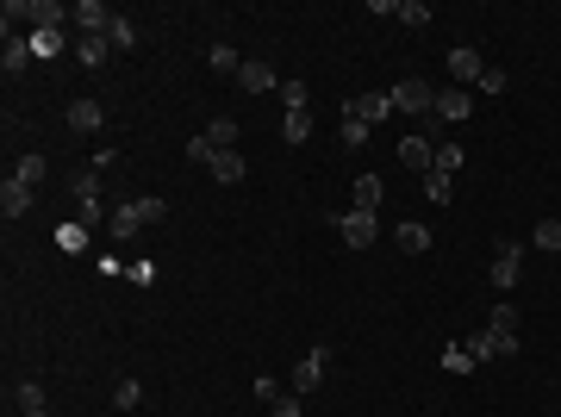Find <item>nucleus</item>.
Returning <instances> with one entry per match:
<instances>
[{"instance_id": "nucleus-1", "label": "nucleus", "mask_w": 561, "mask_h": 417, "mask_svg": "<svg viewBox=\"0 0 561 417\" xmlns=\"http://www.w3.org/2000/svg\"><path fill=\"white\" fill-rule=\"evenodd\" d=\"M468 355H474V362L518 355V330H493V324H487V330H474V336H468Z\"/></svg>"}, {"instance_id": "nucleus-2", "label": "nucleus", "mask_w": 561, "mask_h": 417, "mask_svg": "<svg viewBox=\"0 0 561 417\" xmlns=\"http://www.w3.org/2000/svg\"><path fill=\"white\" fill-rule=\"evenodd\" d=\"M387 100H393L400 113H412V119H424V113L436 106V88H430V81H419V75H412V81H400V88H387Z\"/></svg>"}, {"instance_id": "nucleus-3", "label": "nucleus", "mask_w": 561, "mask_h": 417, "mask_svg": "<svg viewBox=\"0 0 561 417\" xmlns=\"http://www.w3.org/2000/svg\"><path fill=\"white\" fill-rule=\"evenodd\" d=\"M430 119H436V125H462V119H474V100H468V88H436V106H430Z\"/></svg>"}, {"instance_id": "nucleus-4", "label": "nucleus", "mask_w": 561, "mask_h": 417, "mask_svg": "<svg viewBox=\"0 0 561 417\" xmlns=\"http://www.w3.org/2000/svg\"><path fill=\"white\" fill-rule=\"evenodd\" d=\"M337 231H343L350 250H368V243L381 237V218H375V212H337Z\"/></svg>"}, {"instance_id": "nucleus-5", "label": "nucleus", "mask_w": 561, "mask_h": 417, "mask_svg": "<svg viewBox=\"0 0 561 417\" xmlns=\"http://www.w3.org/2000/svg\"><path fill=\"white\" fill-rule=\"evenodd\" d=\"M69 25H75L82 38H107V25H113V13H107L100 0H75V6H69Z\"/></svg>"}, {"instance_id": "nucleus-6", "label": "nucleus", "mask_w": 561, "mask_h": 417, "mask_svg": "<svg viewBox=\"0 0 561 417\" xmlns=\"http://www.w3.org/2000/svg\"><path fill=\"white\" fill-rule=\"evenodd\" d=\"M449 75H455V88H468V81H480V75H487V63H480V50H474V44H455V50H449Z\"/></svg>"}, {"instance_id": "nucleus-7", "label": "nucleus", "mask_w": 561, "mask_h": 417, "mask_svg": "<svg viewBox=\"0 0 561 417\" xmlns=\"http://www.w3.org/2000/svg\"><path fill=\"white\" fill-rule=\"evenodd\" d=\"M400 162H406V168H419V174H430V168H436V143L424 138V132H412V138L400 143Z\"/></svg>"}, {"instance_id": "nucleus-8", "label": "nucleus", "mask_w": 561, "mask_h": 417, "mask_svg": "<svg viewBox=\"0 0 561 417\" xmlns=\"http://www.w3.org/2000/svg\"><path fill=\"white\" fill-rule=\"evenodd\" d=\"M237 88H244V94H275L280 75L269 69V63H244V69H237Z\"/></svg>"}, {"instance_id": "nucleus-9", "label": "nucleus", "mask_w": 561, "mask_h": 417, "mask_svg": "<svg viewBox=\"0 0 561 417\" xmlns=\"http://www.w3.org/2000/svg\"><path fill=\"white\" fill-rule=\"evenodd\" d=\"M387 113H393V100H387V94H362V100H350V113H343V119H362V125L375 132V119H387Z\"/></svg>"}, {"instance_id": "nucleus-10", "label": "nucleus", "mask_w": 561, "mask_h": 417, "mask_svg": "<svg viewBox=\"0 0 561 417\" xmlns=\"http://www.w3.org/2000/svg\"><path fill=\"white\" fill-rule=\"evenodd\" d=\"M318 380H324V349H312V355L293 368V393L306 399V393H318Z\"/></svg>"}, {"instance_id": "nucleus-11", "label": "nucleus", "mask_w": 561, "mask_h": 417, "mask_svg": "<svg viewBox=\"0 0 561 417\" xmlns=\"http://www.w3.org/2000/svg\"><path fill=\"white\" fill-rule=\"evenodd\" d=\"M107 231H113V237H138V231H143L138 200H132V206H113V212H107Z\"/></svg>"}, {"instance_id": "nucleus-12", "label": "nucleus", "mask_w": 561, "mask_h": 417, "mask_svg": "<svg viewBox=\"0 0 561 417\" xmlns=\"http://www.w3.org/2000/svg\"><path fill=\"white\" fill-rule=\"evenodd\" d=\"M244 168H250V162H244L237 149H212V181L231 187V181H244Z\"/></svg>"}, {"instance_id": "nucleus-13", "label": "nucleus", "mask_w": 561, "mask_h": 417, "mask_svg": "<svg viewBox=\"0 0 561 417\" xmlns=\"http://www.w3.org/2000/svg\"><path fill=\"white\" fill-rule=\"evenodd\" d=\"M381 193H387V187H381V174H368V168H362V174H356V212H381Z\"/></svg>"}, {"instance_id": "nucleus-14", "label": "nucleus", "mask_w": 561, "mask_h": 417, "mask_svg": "<svg viewBox=\"0 0 561 417\" xmlns=\"http://www.w3.org/2000/svg\"><path fill=\"white\" fill-rule=\"evenodd\" d=\"M31 193H38V187H25V181H13V174H6V187H0V206H6V218L31 212Z\"/></svg>"}, {"instance_id": "nucleus-15", "label": "nucleus", "mask_w": 561, "mask_h": 417, "mask_svg": "<svg viewBox=\"0 0 561 417\" xmlns=\"http://www.w3.org/2000/svg\"><path fill=\"white\" fill-rule=\"evenodd\" d=\"M63 119H69V132H100V100H75Z\"/></svg>"}, {"instance_id": "nucleus-16", "label": "nucleus", "mask_w": 561, "mask_h": 417, "mask_svg": "<svg viewBox=\"0 0 561 417\" xmlns=\"http://www.w3.org/2000/svg\"><path fill=\"white\" fill-rule=\"evenodd\" d=\"M393 237H400V250H406V256H424V250H430V231H424V225H412V218H406Z\"/></svg>"}, {"instance_id": "nucleus-17", "label": "nucleus", "mask_w": 561, "mask_h": 417, "mask_svg": "<svg viewBox=\"0 0 561 417\" xmlns=\"http://www.w3.org/2000/svg\"><path fill=\"white\" fill-rule=\"evenodd\" d=\"M25 63H31V38H6V56H0V69H6V75H19Z\"/></svg>"}, {"instance_id": "nucleus-18", "label": "nucleus", "mask_w": 561, "mask_h": 417, "mask_svg": "<svg viewBox=\"0 0 561 417\" xmlns=\"http://www.w3.org/2000/svg\"><path fill=\"white\" fill-rule=\"evenodd\" d=\"M44 174H50V162H44V156H19V162H13V181H25V187H38Z\"/></svg>"}, {"instance_id": "nucleus-19", "label": "nucleus", "mask_w": 561, "mask_h": 417, "mask_svg": "<svg viewBox=\"0 0 561 417\" xmlns=\"http://www.w3.org/2000/svg\"><path fill=\"white\" fill-rule=\"evenodd\" d=\"M531 243H537V250H556V256H561V218H537Z\"/></svg>"}, {"instance_id": "nucleus-20", "label": "nucleus", "mask_w": 561, "mask_h": 417, "mask_svg": "<svg viewBox=\"0 0 561 417\" xmlns=\"http://www.w3.org/2000/svg\"><path fill=\"white\" fill-rule=\"evenodd\" d=\"M0 19H6V38H13V25L38 19V0H6V6H0Z\"/></svg>"}, {"instance_id": "nucleus-21", "label": "nucleus", "mask_w": 561, "mask_h": 417, "mask_svg": "<svg viewBox=\"0 0 561 417\" xmlns=\"http://www.w3.org/2000/svg\"><path fill=\"white\" fill-rule=\"evenodd\" d=\"M63 50V31H50V25H31V56H56Z\"/></svg>"}, {"instance_id": "nucleus-22", "label": "nucleus", "mask_w": 561, "mask_h": 417, "mask_svg": "<svg viewBox=\"0 0 561 417\" xmlns=\"http://www.w3.org/2000/svg\"><path fill=\"white\" fill-rule=\"evenodd\" d=\"M75 63L100 69V63H107V38H75Z\"/></svg>"}, {"instance_id": "nucleus-23", "label": "nucleus", "mask_w": 561, "mask_h": 417, "mask_svg": "<svg viewBox=\"0 0 561 417\" xmlns=\"http://www.w3.org/2000/svg\"><path fill=\"white\" fill-rule=\"evenodd\" d=\"M424 193H430V206H443V200L455 193V174H443V168H430V174H424Z\"/></svg>"}, {"instance_id": "nucleus-24", "label": "nucleus", "mask_w": 561, "mask_h": 417, "mask_svg": "<svg viewBox=\"0 0 561 417\" xmlns=\"http://www.w3.org/2000/svg\"><path fill=\"white\" fill-rule=\"evenodd\" d=\"M275 94H280V106H287V113H306V81H299V75H287Z\"/></svg>"}, {"instance_id": "nucleus-25", "label": "nucleus", "mask_w": 561, "mask_h": 417, "mask_svg": "<svg viewBox=\"0 0 561 417\" xmlns=\"http://www.w3.org/2000/svg\"><path fill=\"white\" fill-rule=\"evenodd\" d=\"M56 250H88V225H56Z\"/></svg>"}, {"instance_id": "nucleus-26", "label": "nucleus", "mask_w": 561, "mask_h": 417, "mask_svg": "<svg viewBox=\"0 0 561 417\" xmlns=\"http://www.w3.org/2000/svg\"><path fill=\"white\" fill-rule=\"evenodd\" d=\"M280 138H287V143H306V138H312V119H306V113H287V119H280Z\"/></svg>"}, {"instance_id": "nucleus-27", "label": "nucleus", "mask_w": 561, "mask_h": 417, "mask_svg": "<svg viewBox=\"0 0 561 417\" xmlns=\"http://www.w3.org/2000/svg\"><path fill=\"white\" fill-rule=\"evenodd\" d=\"M63 19H69V6H56V0H38V19H31V25H50V31H63Z\"/></svg>"}, {"instance_id": "nucleus-28", "label": "nucleus", "mask_w": 561, "mask_h": 417, "mask_svg": "<svg viewBox=\"0 0 561 417\" xmlns=\"http://www.w3.org/2000/svg\"><path fill=\"white\" fill-rule=\"evenodd\" d=\"M107 38H113V44H119V50H132V44H138V25H132V19H119V13H113V25H107Z\"/></svg>"}, {"instance_id": "nucleus-29", "label": "nucleus", "mask_w": 561, "mask_h": 417, "mask_svg": "<svg viewBox=\"0 0 561 417\" xmlns=\"http://www.w3.org/2000/svg\"><path fill=\"white\" fill-rule=\"evenodd\" d=\"M206 138H212V149H231V143H237V119H212Z\"/></svg>"}, {"instance_id": "nucleus-30", "label": "nucleus", "mask_w": 561, "mask_h": 417, "mask_svg": "<svg viewBox=\"0 0 561 417\" xmlns=\"http://www.w3.org/2000/svg\"><path fill=\"white\" fill-rule=\"evenodd\" d=\"M212 69H219V75H237L244 63H237V50H231V44H212Z\"/></svg>"}, {"instance_id": "nucleus-31", "label": "nucleus", "mask_w": 561, "mask_h": 417, "mask_svg": "<svg viewBox=\"0 0 561 417\" xmlns=\"http://www.w3.org/2000/svg\"><path fill=\"white\" fill-rule=\"evenodd\" d=\"M75 200H100V168H82L75 174Z\"/></svg>"}, {"instance_id": "nucleus-32", "label": "nucleus", "mask_w": 561, "mask_h": 417, "mask_svg": "<svg viewBox=\"0 0 561 417\" xmlns=\"http://www.w3.org/2000/svg\"><path fill=\"white\" fill-rule=\"evenodd\" d=\"M487 324H493V330H518V311H512V299H499V305L487 311Z\"/></svg>"}, {"instance_id": "nucleus-33", "label": "nucleus", "mask_w": 561, "mask_h": 417, "mask_svg": "<svg viewBox=\"0 0 561 417\" xmlns=\"http://www.w3.org/2000/svg\"><path fill=\"white\" fill-rule=\"evenodd\" d=\"M443 368H449V374H474V355L455 343V349H443Z\"/></svg>"}, {"instance_id": "nucleus-34", "label": "nucleus", "mask_w": 561, "mask_h": 417, "mask_svg": "<svg viewBox=\"0 0 561 417\" xmlns=\"http://www.w3.org/2000/svg\"><path fill=\"white\" fill-rule=\"evenodd\" d=\"M13 399H19V412H44V387H38V380H25Z\"/></svg>"}, {"instance_id": "nucleus-35", "label": "nucleus", "mask_w": 561, "mask_h": 417, "mask_svg": "<svg viewBox=\"0 0 561 417\" xmlns=\"http://www.w3.org/2000/svg\"><path fill=\"white\" fill-rule=\"evenodd\" d=\"M138 399H143V387H138V380H119V387H113V405H119V412H132Z\"/></svg>"}, {"instance_id": "nucleus-36", "label": "nucleus", "mask_w": 561, "mask_h": 417, "mask_svg": "<svg viewBox=\"0 0 561 417\" xmlns=\"http://www.w3.org/2000/svg\"><path fill=\"white\" fill-rule=\"evenodd\" d=\"M436 168L455 174V168H462V143H436Z\"/></svg>"}, {"instance_id": "nucleus-37", "label": "nucleus", "mask_w": 561, "mask_h": 417, "mask_svg": "<svg viewBox=\"0 0 561 417\" xmlns=\"http://www.w3.org/2000/svg\"><path fill=\"white\" fill-rule=\"evenodd\" d=\"M400 19H406V25H430V6H424V0H400Z\"/></svg>"}, {"instance_id": "nucleus-38", "label": "nucleus", "mask_w": 561, "mask_h": 417, "mask_svg": "<svg viewBox=\"0 0 561 417\" xmlns=\"http://www.w3.org/2000/svg\"><path fill=\"white\" fill-rule=\"evenodd\" d=\"M343 143L362 149V143H368V125H362V119H343Z\"/></svg>"}, {"instance_id": "nucleus-39", "label": "nucleus", "mask_w": 561, "mask_h": 417, "mask_svg": "<svg viewBox=\"0 0 561 417\" xmlns=\"http://www.w3.org/2000/svg\"><path fill=\"white\" fill-rule=\"evenodd\" d=\"M474 88H480V94H505V69H487Z\"/></svg>"}, {"instance_id": "nucleus-40", "label": "nucleus", "mask_w": 561, "mask_h": 417, "mask_svg": "<svg viewBox=\"0 0 561 417\" xmlns=\"http://www.w3.org/2000/svg\"><path fill=\"white\" fill-rule=\"evenodd\" d=\"M269 417H299V393H280L275 405H269Z\"/></svg>"}, {"instance_id": "nucleus-41", "label": "nucleus", "mask_w": 561, "mask_h": 417, "mask_svg": "<svg viewBox=\"0 0 561 417\" xmlns=\"http://www.w3.org/2000/svg\"><path fill=\"white\" fill-rule=\"evenodd\" d=\"M125 275H132V286H150V280H156V262H132Z\"/></svg>"}, {"instance_id": "nucleus-42", "label": "nucleus", "mask_w": 561, "mask_h": 417, "mask_svg": "<svg viewBox=\"0 0 561 417\" xmlns=\"http://www.w3.org/2000/svg\"><path fill=\"white\" fill-rule=\"evenodd\" d=\"M256 399H263V405H275V399H280V387L269 380V374H256Z\"/></svg>"}, {"instance_id": "nucleus-43", "label": "nucleus", "mask_w": 561, "mask_h": 417, "mask_svg": "<svg viewBox=\"0 0 561 417\" xmlns=\"http://www.w3.org/2000/svg\"><path fill=\"white\" fill-rule=\"evenodd\" d=\"M187 162H212V138H194V143H187Z\"/></svg>"}, {"instance_id": "nucleus-44", "label": "nucleus", "mask_w": 561, "mask_h": 417, "mask_svg": "<svg viewBox=\"0 0 561 417\" xmlns=\"http://www.w3.org/2000/svg\"><path fill=\"white\" fill-rule=\"evenodd\" d=\"M19 417H44V412H19Z\"/></svg>"}]
</instances>
